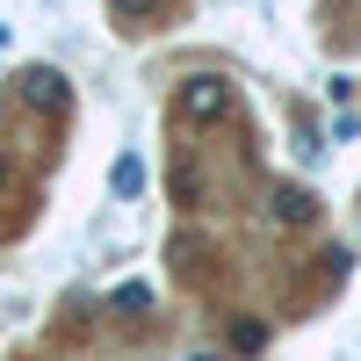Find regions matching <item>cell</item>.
<instances>
[{"label":"cell","instance_id":"1","mask_svg":"<svg viewBox=\"0 0 361 361\" xmlns=\"http://www.w3.org/2000/svg\"><path fill=\"white\" fill-rule=\"evenodd\" d=\"M15 87H22V102L37 109V116H66V102H73V87H66V73H58V66H22Z\"/></svg>","mask_w":361,"mask_h":361},{"label":"cell","instance_id":"2","mask_svg":"<svg viewBox=\"0 0 361 361\" xmlns=\"http://www.w3.org/2000/svg\"><path fill=\"white\" fill-rule=\"evenodd\" d=\"M224 109H231V80L195 73L188 87H180V116H188V123H224Z\"/></svg>","mask_w":361,"mask_h":361},{"label":"cell","instance_id":"3","mask_svg":"<svg viewBox=\"0 0 361 361\" xmlns=\"http://www.w3.org/2000/svg\"><path fill=\"white\" fill-rule=\"evenodd\" d=\"M109 195H116V202H137V195H145V159H137V152H116V166H109Z\"/></svg>","mask_w":361,"mask_h":361},{"label":"cell","instance_id":"4","mask_svg":"<svg viewBox=\"0 0 361 361\" xmlns=\"http://www.w3.org/2000/svg\"><path fill=\"white\" fill-rule=\"evenodd\" d=\"M275 217L282 224H318V195L311 188H275Z\"/></svg>","mask_w":361,"mask_h":361},{"label":"cell","instance_id":"5","mask_svg":"<svg viewBox=\"0 0 361 361\" xmlns=\"http://www.w3.org/2000/svg\"><path fill=\"white\" fill-rule=\"evenodd\" d=\"M145 304H152V289H145V282H123V289L109 296V311H116V318H137Z\"/></svg>","mask_w":361,"mask_h":361},{"label":"cell","instance_id":"6","mask_svg":"<svg viewBox=\"0 0 361 361\" xmlns=\"http://www.w3.org/2000/svg\"><path fill=\"white\" fill-rule=\"evenodd\" d=\"M109 8H116V22H130V29H137V22H152L166 0H109Z\"/></svg>","mask_w":361,"mask_h":361},{"label":"cell","instance_id":"7","mask_svg":"<svg viewBox=\"0 0 361 361\" xmlns=\"http://www.w3.org/2000/svg\"><path fill=\"white\" fill-rule=\"evenodd\" d=\"M260 340H267V333H260L253 318H246V325H238V333H231V347H238V354H260Z\"/></svg>","mask_w":361,"mask_h":361},{"label":"cell","instance_id":"8","mask_svg":"<svg viewBox=\"0 0 361 361\" xmlns=\"http://www.w3.org/2000/svg\"><path fill=\"white\" fill-rule=\"evenodd\" d=\"M188 361H224V354H188Z\"/></svg>","mask_w":361,"mask_h":361},{"label":"cell","instance_id":"9","mask_svg":"<svg viewBox=\"0 0 361 361\" xmlns=\"http://www.w3.org/2000/svg\"><path fill=\"white\" fill-rule=\"evenodd\" d=\"M0 180H8V159H0Z\"/></svg>","mask_w":361,"mask_h":361}]
</instances>
